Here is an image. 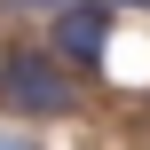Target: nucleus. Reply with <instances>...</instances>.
<instances>
[{
	"label": "nucleus",
	"mask_w": 150,
	"mask_h": 150,
	"mask_svg": "<svg viewBox=\"0 0 150 150\" xmlns=\"http://www.w3.org/2000/svg\"><path fill=\"white\" fill-rule=\"evenodd\" d=\"M0 103L16 119H63L71 111V71L55 63V47H8L0 55Z\"/></svg>",
	"instance_id": "1"
},
{
	"label": "nucleus",
	"mask_w": 150,
	"mask_h": 150,
	"mask_svg": "<svg viewBox=\"0 0 150 150\" xmlns=\"http://www.w3.org/2000/svg\"><path fill=\"white\" fill-rule=\"evenodd\" d=\"M103 40H111V8H103V0H79V8H63V16H55V55L95 63V55H103Z\"/></svg>",
	"instance_id": "2"
},
{
	"label": "nucleus",
	"mask_w": 150,
	"mask_h": 150,
	"mask_svg": "<svg viewBox=\"0 0 150 150\" xmlns=\"http://www.w3.org/2000/svg\"><path fill=\"white\" fill-rule=\"evenodd\" d=\"M0 8H32V16H63V8H79V0H0Z\"/></svg>",
	"instance_id": "3"
},
{
	"label": "nucleus",
	"mask_w": 150,
	"mask_h": 150,
	"mask_svg": "<svg viewBox=\"0 0 150 150\" xmlns=\"http://www.w3.org/2000/svg\"><path fill=\"white\" fill-rule=\"evenodd\" d=\"M0 150H40V142H32V134H8V127H0Z\"/></svg>",
	"instance_id": "4"
}]
</instances>
